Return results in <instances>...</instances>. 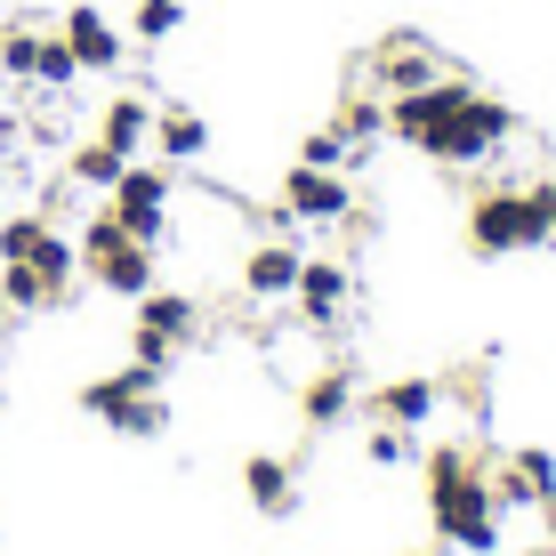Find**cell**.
I'll return each instance as SVG.
<instances>
[{"label":"cell","mask_w":556,"mask_h":556,"mask_svg":"<svg viewBox=\"0 0 556 556\" xmlns=\"http://www.w3.org/2000/svg\"><path fill=\"white\" fill-rule=\"evenodd\" d=\"M388 138H404L412 153H428L444 169H476L516 138V113L501 98H484L476 81H459V73H435L412 98H388Z\"/></svg>","instance_id":"1"},{"label":"cell","mask_w":556,"mask_h":556,"mask_svg":"<svg viewBox=\"0 0 556 556\" xmlns=\"http://www.w3.org/2000/svg\"><path fill=\"white\" fill-rule=\"evenodd\" d=\"M428 516H435V541L492 556L501 548V508H492V476L468 444H435L428 452Z\"/></svg>","instance_id":"2"},{"label":"cell","mask_w":556,"mask_h":556,"mask_svg":"<svg viewBox=\"0 0 556 556\" xmlns=\"http://www.w3.org/2000/svg\"><path fill=\"white\" fill-rule=\"evenodd\" d=\"M162 379H169V371L122 363V371H105V379H89V388H81V412H89V419H105L113 435H138V444H153V435H169Z\"/></svg>","instance_id":"3"},{"label":"cell","mask_w":556,"mask_h":556,"mask_svg":"<svg viewBox=\"0 0 556 556\" xmlns=\"http://www.w3.org/2000/svg\"><path fill=\"white\" fill-rule=\"evenodd\" d=\"M468 251H476V258H516V251H548V242H541V218H532V194H525V186H476V202H468Z\"/></svg>","instance_id":"4"},{"label":"cell","mask_w":556,"mask_h":556,"mask_svg":"<svg viewBox=\"0 0 556 556\" xmlns=\"http://www.w3.org/2000/svg\"><path fill=\"white\" fill-rule=\"evenodd\" d=\"M73 251H81V275L98 282V291H113V299H146V291H153V251L113 226V210H98V218L81 226V242H73Z\"/></svg>","instance_id":"5"},{"label":"cell","mask_w":556,"mask_h":556,"mask_svg":"<svg viewBox=\"0 0 556 556\" xmlns=\"http://www.w3.org/2000/svg\"><path fill=\"white\" fill-rule=\"evenodd\" d=\"M202 331V306L186 299V291H153L138 299V323H129V363H146V371H169L178 363V348Z\"/></svg>","instance_id":"6"},{"label":"cell","mask_w":556,"mask_h":556,"mask_svg":"<svg viewBox=\"0 0 556 556\" xmlns=\"http://www.w3.org/2000/svg\"><path fill=\"white\" fill-rule=\"evenodd\" d=\"M113 226H122L129 242H146V251H162V235H169V169H153V162H129L122 178H113Z\"/></svg>","instance_id":"7"},{"label":"cell","mask_w":556,"mask_h":556,"mask_svg":"<svg viewBox=\"0 0 556 556\" xmlns=\"http://www.w3.org/2000/svg\"><path fill=\"white\" fill-rule=\"evenodd\" d=\"M282 218H299V226H339V218H355L348 169H306V162H291V178H282Z\"/></svg>","instance_id":"8"},{"label":"cell","mask_w":556,"mask_h":556,"mask_svg":"<svg viewBox=\"0 0 556 556\" xmlns=\"http://www.w3.org/2000/svg\"><path fill=\"white\" fill-rule=\"evenodd\" d=\"M435 73H444V56H435L428 33H388V41L371 49V89L379 98H412V89H428Z\"/></svg>","instance_id":"9"},{"label":"cell","mask_w":556,"mask_h":556,"mask_svg":"<svg viewBox=\"0 0 556 556\" xmlns=\"http://www.w3.org/2000/svg\"><path fill=\"white\" fill-rule=\"evenodd\" d=\"M484 476H492V508H541L548 492H556V452L525 444V452H508V459H484Z\"/></svg>","instance_id":"10"},{"label":"cell","mask_w":556,"mask_h":556,"mask_svg":"<svg viewBox=\"0 0 556 556\" xmlns=\"http://www.w3.org/2000/svg\"><path fill=\"white\" fill-rule=\"evenodd\" d=\"M56 33H65V49L81 56V73H113V65H122V49H129V41H122V25H113L105 9H89V0H73Z\"/></svg>","instance_id":"11"},{"label":"cell","mask_w":556,"mask_h":556,"mask_svg":"<svg viewBox=\"0 0 556 556\" xmlns=\"http://www.w3.org/2000/svg\"><path fill=\"white\" fill-rule=\"evenodd\" d=\"M348 291H355V275H348V266H339V258H306L299 266V315L306 323H339V306H348Z\"/></svg>","instance_id":"12"},{"label":"cell","mask_w":556,"mask_h":556,"mask_svg":"<svg viewBox=\"0 0 556 556\" xmlns=\"http://www.w3.org/2000/svg\"><path fill=\"white\" fill-rule=\"evenodd\" d=\"M299 251L291 242H258V251H242V299H291L299 291Z\"/></svg>","instance_id":"13"},{"label":"cell","mask_w":556,"mask_h":556,"mask_svg":"<svg viewBox=\"0 0 556 556\" xmlns=\"http://www.w3.org/2000/svg\"><path fill=\"white\" fill-rule=\"evenodd\" d=\"M65 291H73V282L41 275L33 258H9V266H0V306H9V315H49V306H65Z\"/></svg>","instance_id":"14"},{"label":"cell","mask_w":556,"mask_h":556,"mask_svg":"<svg viewBox=\"0 0 556 556\" xmlns=\"http://www.w3.org/2000/svg\"><path fill=\"white\" fill-rule=\"evenodd\" d=\"M242 492H251L258 516H291L299 476H291V459H282V452H251V459H242Z\"/></svg>","instance_id":"15"},{"label":"cell","mask_w":556,"mask_h":556,"mask_svg":"<svg viewBox=\"0 0 556 556\" xmlns=\"http://www.w3.org/2000/svg\"><path fill=\"white\" fill-rule=\"evenodd\" d=\"M355 404H363V395H355L348 371H315V379L299 388V419H306V428H348Z\"/></svg>","instance_id":"16"},{"label":"cell","mask_w":556,"mask_h":556,"mask_svg":"<svg viewBox=\"0 0 556 556\" xmlns=\"http://www.w3.org/2000/svg\"><path fill=\"white\" fill-rule=\"evenodd\" d=\"M435 404H444L435 379H388V388H371V419H395V428H428Z\"/></svg>","instance_id":"17"},{"label":"cell","mask_w":556,"mask_h":556,"mask_svg":"<svg viewBox=\"0 0 556 556\" xmlns=\"http://www.w3.org/2000/svg\"><path fill=\"white\" fill-rule=\"evenodd\" d=\"M153 146H162V162H202L210 153V122L194 105H153Z\"/></svg>","instance_id":"18"},{"label":"cell","mask_w":556,"mask_h":556,"mask_svg":"<svg viewBox=\"0 0 556 556\" xmlns=\"http://www.w3.org/2000/svg\"><path fill=\"white\" fill-rule=\"evenodd\" d=\"M331 129L355 146V162H363V153H371L379 138H388V98H379V89H355V98L339 105V122H331Z\"/></svg>","instance_id":"19"},{"label":"cell","mask_w":556,"mask_h":556,"mask_svg":"<svg viewBox=\"0 0 556 556\" xmlns=\"http://www.w3.org/2000/svg\"><path fill=\"white\" fill-rule=\"evenodd\" d=\"M98 138H105L113 153H129V162H138V146L153 138V105H146V98H113V105L98 113Z\"/></svg>","instance_id":"20"},{"label":"cell","mask_w":556,"mask_h":556,"mask_svg":"<svg viewBox=\"0 0 556 556\" xmlns=\"http://www.w3.org/2000/svg\"><path fill=\"white\" fill-rule=\"evenodd\" d=\"M129 169V153H113L105 138H89V146H73L65 153V178L81 186V194H113V178Z\"/></svg>","instance_id":"21"},{"label":"cell","mask_w":556,"mask_h":556,"mask_svg":"<svg viewBox=\"0 0 556 556\" xmlns=\"http://www.w3.org/2000/svg\"><path fill=\"white\" fill-rule=\"evenodd\" d=\"M33 65H41V25L16 16V25L0 33V73H9V81H33Z\"/></svg>","instance_id":"22"},{"label":"cell","mask_w":556,"mask_h":556,"mask_svg":"<svg viewBox=\"0 0 556 556\" xmlns=\"http://www.w3.org/2000/svg\"><path fill=\"white\" fill-rule=\"evenodd\" d=\"M49 235H56V226H49V210H16V218L0 226V266H9V258H33Z\"/></svg>","instance_id":"23"},{"label":"cell","mask_w":556,"mask_h":556,"mask_svg":"<svg viewBox=\"0 0 556 556\" xmlns=\"http://www.w3.org/2000/svg\"><path fill=\"white\" fill-rule=\"evenodd\" d=\"M33 81H41V89H73V81H81V56L65 49V33H41V65H33Z\"/></svg>","instance_id":"24"},{"label":"cell","mask_w":556,"mask_h":556,"mask_svg":"<svg viewBox=\"0 0 556 556\" xmlns=\"http://www.w3.org/2000/svg\"><path fill=\"white\" fill-rule=\"evenodd\" d=\"M178 25H186V0H138V16H129L138 41H169Z\"/></svg>","instance_id":"25"},{"label":"cell","mask_w":556,"mask_h":556,"mask_svg":"<svg viewBox=\"0 0 556 556\" xmlns=\"http://www.w3.org/2000/svg\"><path fill=\"white\" fill-rule=\"evenodd\" d=\"M299 162H306V169H348L355 146L339 138V129H306V138H299Z\"/></svg>","instance_id":"26"},{"label":"cell","mask_w":556,"mask_h":556,"mask_svg":"<svg viewBox=\"0 0 556 556\" xmlns=\"http://www.w3.org/2000/svg\"><path fill=\"white\" fill-rule=\"evenodd\" d=\"M419 444H412V428H395V419H379L371 428V444H363V459H371V468H404Z\"/></svg>","instance_id":"27"},{"label":"cell","mask_w":556,"mask_h":556,"mask_svg":"<svg viewBox=\"0 0 556 556\" xmlns=\"http://www.w3.org/2000/svg\"><path fill=\"white\" fill-rule=\"evenodd\" d=\"M532 218H541V242H556V178H532Z\"/></svg>","instance_id":"28"},{"label":"cell","mask_w":556,"mask_h":556,"mask_svg":"<svg viewBox=\"0 0 556 556\" xmlns=\"http://www.w3.org/2000/svg\"><path fill=\"white\" fill-rule=\"evenodd\" d=\"M541 525H548V541H556V492H548V501H541Z\"/></svg>","instance_id":"29"},{"label":"cell","mask_w":556,"mask_h":556,"mask_svg":"<svg viewBox=\"0 0 556 556\" xmlns=\"http://www.w3.org/2000/svg\"><path fill=\"white\" fill-rule=\"evenodd\" d=\"M412 556H428V548H412Z\"/></svg>","instance_id":"30"}]
</instances>
